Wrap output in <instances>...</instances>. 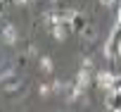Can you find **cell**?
I'll return each mask as SVG.
<instances>
[{
	"label": "cell",
	"instance_id": "1",
	"mask_svg": "<svg viewBox=\"0 0 121 112\" xmlns=\"http://www.w3.org/2000/svg\"><path fill=\"white\" fill-rule=\"evenodd\" d=\"M97 81H100V86H102V88H112V86H114V74L102 72V74L97 76Z\"/></svg>",
	"mask_w": 121,
	"mask_h": 112
},
{
	"label": "cell",
	"instance_id": "2",
	"mask_svg": "<svg viewBox=\"0 0 121 112\" xmlns=\"http://www.w3.org/2000/svg\"><path fill=\"white\" fill-rule=\"evenodd\" d=\"M5 41L7 43H17V29L14 26H7L5 29Z\"/></svg>",
	"mask_w": 121,
	"mask_h": 112
},
{
	"label": "cell",
	"instance_id": "3",
	"mask_svg": "<svg viewBox=\"0 0 121 112\" xmlns=\"http://www.w3.org/2000/svg\"><path fill=\"white\" fill-rule=\"evenodd\" d=\"M43 69H52V62L50 60H43Z\"/></svg>",
	"mask_w": 121,
	"mask_h": 112
},
{
	"label": "cell",
	"instance_id": "4",
	"mask_svg": "<svg viewBox=\"0 0 121 112\" xmlns=\"http://www.w3.org/2000/svg\"><path fill=\"white\" fill-rule=\"evenodd\" d=\"M102 3H112V0H102Z\"/></svg>",
	"mask_w": 121,
	"mask_h": 112
}]
</instances>
